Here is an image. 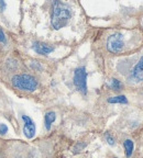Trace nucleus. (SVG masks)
I'll return each instance as SVG.
<instances>
[{"mask_svg": "<svg viewBox=\"0 0 143 158\" xmlns=\"http://www.w3.org/2000/svg\"><path fill=\"white\" fill-rule=\"evenodd\" d=\"M72 17L71 8L59 1L53 2V11L51 15V23L55 30H59L67 25Z\"/></svg>", "mask_w": 143, "mask_h": 158, "instance_id": "1", "label": "nucleus"}, {"mask_svg": "<svg viewBox=\"0 0 143 158\" xmlns=\"http://www.w3.org/2000/svg\"><path fill=\"white\" fill-rule=\"evenodd\" d=\"M12 85L17 89L24 90V91H34L37 88V78H34L31 75L22 74V75H15L12 77Z\"/></svg>", "mask_w": 143, "mask_h": 158, "instance_id": "2", "label": "nucleus"}, {"mask_svg": "<svg viewBox=\"0 0 143 158\" xmlns=\"http://www.w3.org/2000/svg\"><path fill=\"white\" fill-rule=\"evenodd\" d=\"M73 81L76 89L83 94H87V72L84 66L77 67L74 72Z\"/></svg>", "mask_w": 143, "mask_h": 158, "instance_id": "3", "label": "nucleus"}, {"mask_svg": "<svg viewBox=\"0 0 143 158\" xmlns=\"http://www.w3.org/2000/svg\"><path fill=\"white\" fill-rule=\"evenodd\" d=\"M124 46V35L121 33L117 32L111 34L107 40V48L110 53H120Z\"/></svg>", "mask_w": 143, "mask_h": 158, "instance_id": "4", "label": "nucleus"}, {"mask_svg": "<svg viewBox=\"0 0 143 158\" xmlns=\"http://www.w3.org/2000/svg\"><path fill=\"white\" fill-rule=\"evenodd\" d=\"M21 118H22V121L24 123V125H23V133H24L25 137L33 138L35 135V131H37V127H35L33 120L28 115H22Z\"/></svg>", "mask_w": 143, "mask_h": 158, "instance_id": "5", "label": "nucleus"}, {"mask_svg": "<svg viewBox=\"0 0 143 158\" xmlns=\"http://www.w3.org/2000/svg\"><path fill=\"white\" fill-rule=\"evenodd\" d=\"M32 48L35 53L40 55H49L54 51V46L42 42H34L32 45Z\"/></svg>", "mask_w": 143, "mask_h": 158, "instance_id": "6", "label": "nucleus"}, {"mask_svg": "<svg viewBox=\"0 0 143 158\" xmlns=\"http://www.w3.org/2000/svg\"><path fill=\"white\" fill-rule=\"evenodd\" d=\"M132 76L134 77V79H136L139 81H143V56L140 58L138 64L133 67Z\"/></svg>", "mask_w": 143, "mask_h": 158, "instance_id": "7", "label": "nucleus"}, {"mask_svg": "<svg viewBox=\"0 0 143 158\" xmlns=\"http://www.w3.org/2000/svg\"><path fill=\"white\" fill-rule=\"evenodd\" d=\"M55 118H56V114H55V112L50 111V112H47V113L45 114L44 123H45V128H46L47 131L51 128V125H52V123L55 121Z\"/></svg>", "mask_w": 143, "mask_h": 158, "instance_id": "8", "label": "nucleus"}, {"mask_svg": "<svg viewBox=\"0 0 143 158\" xmlns=\"http://www.w3.org/2000/svg\"><path fill=\"white\" fill-rule=\"evenodd\" d=\"M124 149H126V156L127 157H131L132 153H133V142L131 141V139H126L124 143Z\"/></svg>", "mask_w": 143, "mask_h": 158, "instance_id": "9", "label": "nucleus"}, {"mask_svg": "<svg viewBox=\"0 0 143 158\" xmlns=\"http://www.w3.org/2000/svg\"><path fill=\"white\" fill-rule=\"evenodd\" d=\"M109 103H124L127 104L128 103V99L126 98V96H117V97H111L108 99Z\"/></svg>", "mask_w": 143, "mask_h": 158, "instance_id": "10", "label": "nucleus"}, {"mask_svg": "<svg viewBox=\"0 0 143 158\" xmlns=\"http://www.w3.org/2000/svg\"><path fill=\"white\" fill-rule=\"evenodd\" d=\"M109 87L117 91V90H120V89L122 88V84H121L120 80H118V79L112 78L110 80V82H109Z\"/></svg>", "mask_w": 143, "mask_h": 158, "instance_id": "11", "label": "nucleus"}, {"mask_svg": "<svg viewBox=\"0 0 143 158\" xmlns=\"http://www.w3.org/2000/svg\"><path fill=\"white\" fill-rule=\"evenodd\" d=\"M86 145H87L86 143H83V142H78V143H77L76 145L74 146V148H73V153H78V152L83 151Z\"/></svg>", "mask_w": 143, "mask_h": 158, "instance_id": "12", "label": "nucleus"}, {"mask_svg": "<svg viewBox=\"0 0 143 158\" xmlns=\"http://www.w3.org/2000/svg\"><path fill=\"white\" fill-rule=\"evenodd\" d=\"M105 137H106V141H107V143L109 144V145H115V138L112 137V136L110 135V134H108L107 133L106 135H105Z\"/></svg>", "mask_w": 143, "mask_h": 158, "instance_id": "13", "label": "nucleus"}, {"mask_svg": "<svg viewBox=\"0 0 143 158\" xmlns=\"http://www.w3.org/2000/svg\"><path fill=\"white\" fill-rule=\"evenodd\" d=\"M6 133H8V126L6 124L1 123L0 124V134L1 135H5Z\"/></svg>", "mask_w": 143, "mask_h": 158, "instance_id": "14", "label": "nucleus"}, {"mask_svg": "<svg viewBox=\"0 0 143 158\" xmlns=\"http://www.w3.org/2000/svg\"><path fill=\"white\" fill-rule=\"evenodd\" d=\"M0 42L5 43L6 42V36H5V33L2 32V30L0 29Z\"/></svg>", "mask_w": 143, "mask_h": 158, "instance_id": "15", "label": "nucleus"}, {"mask_svg": "<svg viewBox=\"0 0 143 158\" xmlns=\"http://www.w3.org/2000/svg\"><path fill=\"white\" fill-rule=\"evenodd\" d=\"M6 8V2L5 1H0V11H3Z\"/></svg>", "mask_w": 143, "mask_h": 158, "instance_id": "16", "label": "nucleus"}, {"mask_svg": "<svg viewBox=\"0 0 143 158\" xmlns=\"http://www.w3.org/2000/svg\"><path fill=\"white\" fill-rule=\"evenodd\" d=\"M0 158H2V157H1V156H0Z\"/></svg>", "mask_w": 143, "mask_h": 158, "instance_id": "17", "label": "nucleus"}]
</instances>
